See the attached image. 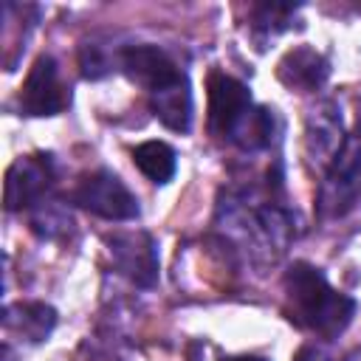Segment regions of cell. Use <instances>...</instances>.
Here are the masks:
<instances>
[{
    "label": "cell",
    "instance_id": "obj_1",
    "mask_svg": "<svg viewBox=\"0 0 361 361\" xmlns=\"http://www.w3.org/2000/svg\"><path fill=\"white\" fill-rule=\"evenodd\" d=\"M288 319L322 338H338L355 316V299L336 290L310 262H293L285 271Z\"/></svg>",
    "mask_w": 361,
    "mask_h": 361
},
{
    "label": "cell",
    "instance_id": "obj_2",
    "mask_svg": "<svg viewBox=\"0 0 361 361\" xmlns=\"http://www.w3.org/2000/svg\"><path fill=\"white\" fill-rule=\"evenodd\" d=\"M358 197H361V121L350 135H344L341 147L327 164L319 189V214L341 217L355 206Z\"/></svg>",
    "mask_w": 361,
    "mask_h": 361
},
{
    "label": "cell",
    "instance_id": "obj_3",
    "mask_svg": "<svg viewBox=\"0 0 361 361\" xmlns=\"http://www.w3.org/2000/svg\"><path fill=\"white\" fill-rule=\"evenodd\" d=\"M71 200L104 220H135L138 217V200L135 195L121 183L118 175L107 169H96L79 180Z\"/></svg>",
    "mask_w": 361,
    "mask_h": 361
},
{
    "label": "cell",
    "instance_id": "obj_4",
    "mask_svg": "<svg viewBox=\"0 0 361 361\" xmlns=\"http://www.w3.org/2000/svg\"><path fill=\"white\" fill-rule=\"evenodd\" d=\"M71 104V90L59 76L54 56H37L20 87V110L25 116H56Z\"/></svg>",
    "mask_w": 361,
    "mask_h": 361
},
{
    "label": "cell",
    "instance_id": "obj_5",
    "mask_svg": "<svg viewBox=\"0 0 361 361\" xmlns=\"http://www.w3.org/2000/svg\"><path fill=\"white\" fill-rule=\"evenodd\" d=\"M54 183V161L51 155H23L17 158L3 183V203L8 212H20L42 203L45 192Z\"/></svg>",
    "mask_w": 361,
    "mask_h": 361
},
{
    "label": "cell",
    "instance_id": "obj_6",
    "mask_svg": "<svg viewBox=\"0 0 361 361\" xmlns=\"http://www.w3.org/2000/svg\"><path fill=\"white\" fill-rule=\"evenodd\" d=\"M116 268L138 288H152L158 282V248L147 231H118L107 237Z\"/></svg>",
    "mask_w": 361,
    "mask_h": 361
},
{
    "label": "cell",
    "instance_id": "obj_7",
    "mask_svg": "<svg viewBox=\"0 0 361 361\" xmlns=\"http://www.w3.org/2000/svg\"><path fill=\"white\" fill-rule=\"evenodd\" d=\"M251 90L226 73L209 76V127L217 135H231L243 116L251 110Z\"/></svg>",
    "mask_w": 361,
    "mask_h": 361
},
{
    "label": "cell",
    "instance_id": "obj_8",
    "mask_svg": "<svg viewBox=\"0 0 361 361\" xmlns=\"http://www.w3.org/2000/svg\"><path fill=\"white\" fill-rule=\"evenodd\" d=\"M121 71L130 76V82L141 85L147 93H155L183 76L166 51H161L158 45H147V42L130 45L121 51Z\"/></svg>",
    "mask_w": 361,
    "mask_h": 361
},
{
    "label": "cell",
    "instance_id": "obj_9",
    "mask_svg": "<svg viewBox=\"0 0 361 361\" xmlns=\"http://www.w3.org/2000/svg\"><path fill=\"white\" fill-rule=\"evenodd\" d=\"M327 76H330V62L310 45H296L276 62V79L288 90L313 93L327 82Z\"/></svg>",
    "mask_w": 361,
    "mask_h": 361
},
{
    "label": "cell",
    "instance_id": "obj_10",
    "mask_svg": "<svg viewBox=\"0 0 361 361\" xmlns=\"http://www.w3.org/2000/svg\"><path fill=\"white\" fill-rule=\"evenodd\" d=\"M149 107L155 113V118L175 130V133H189L192 127V90H189V79L180 76L178 82L149 93Z\"/></svg>",
    "mask_w": 361,
    "mask_h": 361
},
{
    "label": "cell",
    "instance_id": "obj_11",
    "mask_svg": "<svg viewBox=\"0 0 361 361\" xmlns=\"http://www.w3.org/2000/svg\"><path fill=\"white\" fill-rule=\"evenodd\" d=\"M3 324L8 333H20L28 341H42L56 324V310L45 302H17L3 310Z\"/></svg>",
    "mask_w": 361,
    "mask_h": 361
},
{
    "label": "cell",
    "instance_id": "obj_12",
    "mask_svg": "<svg viewBox=\"0 0 361 361\" xmlns=\"http://www.w3.org/2000/svg\"><path fill=\"white\" fill-rule=\"evenodd\" d=\"M133 161L135 166L152 180V183H166L172 180L175 175V166H178V155L169 144L164 141H144L133 149Z\"/></svg>",
    "mask_w": 361,
    "mask_h": 361
},
{
    "label": "cell",
    "instance_id": "obj_13",
    "mask_svg": "<svg viewBox=\"0 0 361 361\" xmlns=\"http://www.w3.org/2000/svg\"><path fill=\"white\" fill-rule=\"evenodd\" d=\"M271 135H274V116H271V110L251 107L228 138L237 147H243V149H262V147L271 144Z\"/></svg>",
    "mask_w": 361,
    "mask_h": 361
},
{
    "label": "cell",
    "instance_id": "obj_14",
    "mask_svg": "<svg viewBox=\"0 0 361 361\" xmlns=\"http://www.w3.org/2000/svg\"><path fill=\"white\" fill-rule=\"evenodd\" d=\"M299 6H282V3H262V6H254V23L257 28H265L271 34L282 31L290 20V14L296 11Z\"/></svg>",
    "mask_w": 361,
    "mask_h": 361
},
{
    "label": "cell",
    "instance_id": "obj_15",
    "mask_svg": "<svg viewBox=\"0 0 361 361\" xmlns=\"http://www.w3.org/2000/svg\"><path fill=\"white\" fill-rule=\"evenodd\" d=\"M79 68H82L85 79H99V76H104L110 71V59L102 54V45L85 42L82 51H79Z\"/></svg>",
    "mask_w": 361,
    "mask_h": 361
},
{
    "label": "cell",
    "instance_id": "obj_16",
    "mask_svg": "<svg viewBox=\"0 0 361 361\" xmlns=\"http://www.w3.org/2000/svg\"><path fill=\"white\" fill-rule=\"evenodd\" d=\"M293 361H338V358H336V355H330L324 347L302 344V347L293 353Z\"/></svg>",
    "mask_w": 361,
    "mask_h": 361
},
{
    "label": "cell",
    "instance_id": "obj_17",
    "mask_svg": "<svg viewBox=\"0 0 361 361\" xmlns=\"http://www.w3.org/2000/svg\"><path fill=\"white\" fill-rule=\"evenodd\" d=\"M220 361H265V358H259V355H226Z\"/></svg>",
    "mask_w": 361,
    "mask_h": 361
}]
</instances>
